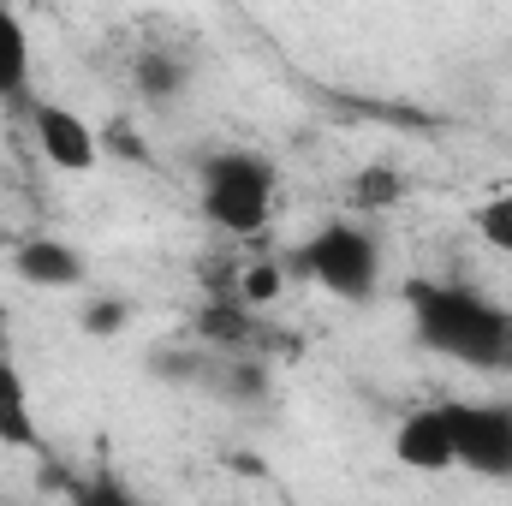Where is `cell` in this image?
Instances as JSON below:
<instances>
[{"label": "cell", "mask_w": 512, "mask_h": 506, "mask_svg": "<svg viewBox=\"0 0 512 506\" xmlns=\"http://www.w3.org/2000/svg\"><path fill=\"white\" fill-rule=\"evenodd\" d=\"M459 471L512 483V399H447Z\"/></svg>", "instance_id": "4"}, {"label": "cell", "mask_w": 512, "mask_h": 506, "mask_svg": "<svg viewBox=\"0 0 512 506\" xmlns=\"http://www.w3.org/2000/svg\"><path fill=\"white\" fill-rule=\"evenodd\" d=\"M393 459H399L405 471H417V477H447V471H459L453 423H447V399L417 405V411L399 417V429H393Z\"/></svg>", "instance_id": "6"}, {"label": "cell", "mask_w": 512, "mask_h": 506, "mask_svg": "<svg viewBox=\"0 0 512 506\" xmlns=\"http://www.w3.org/2000/svg\"><path fill=\"white\" fill-rule=\"evenodd\" d=\"M131 84H137L143 102H179L185 84H191V60L179 48H143L131 60Z\"/></svg>", "instance_id": "10"}, {"label": "cell", "mask_w": 512, "mask_h": 506, "mask_svg": "<svg viewBox=\"0 0 512 506\" xmlns=\"http://www.w3.org/2000/svg\"><path fill=\"white\" fill-rule=\"evenodd\" d=\"M405 197V173L387 167V161H370L346 179V203H352V221H370V215H387L393 203Z\"/></svg>", "instance_id": "11"}, {"label": "cell", "mask_w": 512, "mask_h": 506, "mask_svg": "<svg viewBox=\"0 0 512 506\" xmlns=\"http://www.w3.org/2000/svg\"><path fill=\"white\" fill-rule=\"evenodd\" d=\"M66 495H72V506H143V495L114 471H90V477L66 483Z\"/></svg>", "instance_id": "14"}, {"label": "cell", "mask_w": 512, "mask_h": 506, "mask_svg": "<svg viewBox=\"0 0 512 506\" xmlns=\"http://www.w3.org/2000/svg\"><path fill=\"white\" fill-rule=\"evenodd\" d=\"M30 137L54 173H90L102 161V131L66 102H30Z\"/></svg>", "instance_id": "5"}, {"label": "cell", "mask_w": 512, "mask_h": 506, "mask_svg": "<svg viewBox=\"0 0 512 506\" xmlns=\"http://www.w3.org/2000/svg\"><path fill=\"white\" fill-rule=\"evenodd\" d=\"M12 274H18L24 286H42V292H72V286L90 280V262H84L78 245H66V239H54V233H30V239H18V251H12Z\"/></svg>", "instance_id": "7"}, {"label": "cell", "mask_w": 512, "mask_h": 506, "mask_svg": "<svg viewBox=\"0 0 512 506\" xmlns=\"http://www.w3.org/2000/svg\"><path fill=\"white\" fill-rule=\"evenodd\" d=\"M191 334H197V346L203 352H227V358H256V346H262V316L245 310L239 298H209L203 304V316L191 322Z\"/></svg>", "instance_id": "8"}, {"label": "cell", "mask_w": 512, "mask_h": 506, "mask_svg": "<svg viewBox=\"0 0 512 506\" xmlns=\"http://www.w3.org/2000/svg\"><path fill=\"white\" fill-rule=\"evenodd\" d=\"M233 280H239V286H233V292H221V298H239L245 310H268V304L286 292V268H280V262H268V256H262V262H245Z\"/></svg>", "instance_id": "13"}, {"label": "cell", "mask_w": 512, "mask_h": 506, "mask_svg": "<svg viewBox=\"0 0 512 506\" xmlns=\"http://www.w3.org/2000/svg\"><path fill=\"white\" fill-rule=\"evenodd\" d=\"M286 268L304 274L310 286H322V292L340 298V304H370V298L382 292L387 256H382V239H376L370 221L340 215V221H322V227L292 251Z\"/></svg>", "instance_id": "3"}, {"label": "cell", "mask_w": 512, "mask_h": 506, "mask_svg": "<svg viewBox=\"0 0 512 506\" xmlns=\"http://www.w3.org/2000/svg\"><path fill=\"white\" fill-rule=\"evenodd\" d=\"M36 84V48H30V24L0 6V102H30Z\"/></svg>", "instance_id": "9"}, {"label": "cell", "mask_w": 512, "mask_h": 506, "mask_svg": "<svg viewBox=\"0 0 512 506\" xmlns=\"http://www.w3.org/2000/svg\"><path fill=\"white\" fill-rule=\"evenodd\" d=\"M471 227H477V239H483L489 251L512 256V191H501V197H489V203H477Z\"/></svg>", "instance_id": "16"}, {"label": "cell", "mask_w": 512, "mask_h": 506, "mask_svg": "<svg viewBox=\"0 0 512 506\" xmlns=\"http://www.w3.org/2000/svg\"><path fill=\"white\" fill-rule=\"evenodd\" d=\"M411 340L459 370L477 376H512V310L459 286V280H411L405 286Z\"/></svg>", "instance_id": "1"}, {"label": "cell", "mask_w": 512, "mask_h": 506, "mask_svg": "<svg viewBox=\"0 0 512 506\" xmlns=\"http://www.w3.org/2000/svg\"><path fill=\"white\" fill-rule=\"evenodd\" d=\"M280 203V167L274 155H262L251 143H227L209 149L197 167V209L215 233L227 239H262Z\"/></svg>", "instance_id": "2"}, {"label": "cell", "mask_w": 512, "mask_h": 506, "mask_svg": "<svg viewBox=\"0 0 512 506\" xmlns=\"http://www.w3.org/2000/svg\"><path fill=\"white\" fill-rule=\"evenodd\" d=\"M126 322H131V304L114 298V292H96V298H84V310H78V328H84L90 340H114V334H126Z\"/></svg>", "instance_id": "15"}, {"label": "cell", "mask_w": 512, "mask_h": 506, "mask_svg": "<svg viewBox=\"0 0 512 506\" xmlns=\"http://www.w3.org/2000/svg\"><path fill=\"white\" fill-rule=\"evenodd\" d=\"M143 506H161V501H143Z\"/></svg>", "instance_id": "17"}, {"label": "cell", "mask_w": 512, "mask_h": 506, "mask_svg": "<svg viewBox=\"0 0 512 506\" xmlns=\"http://www.w3.org/2000/svg\"><path fill=\"white\" fill-rule=\"evenodd\" d=\"M0 447H36V411L30 387L12 358H0Z\"/></svg>", "instance_id": "12"}]
</instances>
